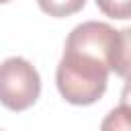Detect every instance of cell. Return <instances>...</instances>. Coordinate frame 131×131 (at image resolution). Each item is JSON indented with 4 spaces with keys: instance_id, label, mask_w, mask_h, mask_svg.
<instances>
[{
    "instance_id": "obj_1",
    "label": "cell",
    "mask_w": 131,
    "mask_h": 131,
    "mask_svg": "<svg viewBox=\"0 0 131 131\" xmlns=\"http://www.w3.org/2000/svg\"><path fill=\"white\" fill-rule=\"evenodd\" d=\"M108 61L80 51L66 47L55 72V84L59 94L78 106L94 104L106 90L108 84Z\"/></svg>"
},
{
    "instance_id": "obj_2",
    "label": "cell",
    "mask_w": 131,
    "mask_h": 131,
    "mask_svg": "<svg viewBox=\"0 0 131 131\" xmlns=\"http://www.w3.org/2000/svg\"><path fill=\"white\" fill-rule=\"evenodd\" d=\"M41 94V78L25 57H8L0 63V104L20 113L37 102Z\"/></svg>"
},
{
    "instance_id": "obj_3",
    "label": "cell",
    "mask_w": 131,
    "mask_h": 131,
    "mask_svg": "<svg viewBox=\"0 0 131 131\" xmlns=\"http://www.w3.org/2000/svg\"><path fill=\"white\" fill-rule=\"evenodd\" d=\"M108 66L111 72H115L121 78L131 76V27L115 33L113 47L108 53Z\"/></svg>"
},
{
    "instance_id": "obj_4",
    "label": "cell",
    "mask_w": 131,
    "mask_h": 131,
    "mask_svg": "<svg viewBox=\"0 0 131 131\" xmlns=\"http://www.w3.org/2000/svg\"><path fill=\"white\" fill-rule=\"evenodd\" d=\"M39 8L55 18H63V16H72L76 12H80L86 4V0H37Z\"/></svg>"
},
{
    "instance_id": "obj_5",
    "label": "cell",
    "mask_w": 131,
    "mask_h": 131,
    "mask_svg": "<svg viewBox=\"0 0 131 131\" xmlns=\"http://www.w3.org/2000/svg\"><path fill=\"white\" fill-rule=\"evenodd\" d=\"M100 131H131V106L119 104L100 123Z\"/></svg>"
},
{
    "instance_id": "obj_6",
    "label": "cell",
    "mask_w": 131,
    "mask_h": 131,
    "mask_svg": "<svg viewBox=\"0 0 131 131\" xmlns=\"http://www.w3.org/2000/svg\"><path fill=\"white\" fill-rule=\"evenodd\" d=\"M96 6L108 18H131V0H96Z\"/></svg>"
},
{
    "instance_id": "obj_7",
    "label": "cell",
    "mask_w": 131,
    "mask_h": 131,
    "mask_svg": "<svg viewBox=\"0 0 131 131\" xmlns=\"http://www.w3.org/2000/svg\"><path fill=\"white\" fill-rule=\"evenodd\" d=\"M121 104L131 106V76L127 78V82H125V86L121 90Z\"/></svg>"
},
{
    "instance_id": "obj_8",
    "label": "cell",
    "mask_w": 131,
    "mask_h": 131,
    "mask_svg": "<svg viewBox=\"0 0 131 131\" xmlns=\"http://www.w3.org/2000/svg\"><path fill=\"white\" fill-rule=\"evenodd\" d=\"M4 2H10V0H0V4H4Z\"/></svg>"
},
{
    "instance_id": "obj_9",
    "label": "cell",
    "mask_w": 131,
    "mask_h": 131,
    "mask_svg": "<svg viewBox=\"0 0 131 131\" xmlns=\"http://www.w3.org/2000/svg\"><path fill=\"white\" fill-rule=\"evenodd\" d=\"M0 131H2V129H0Z\"/></svg>"
}]
</instances>
